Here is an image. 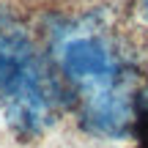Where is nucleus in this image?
Masks as SVG:
<instances>
[{"mask_svg":"<svg viewBox=\"0 0 148 148\" xmlns=\"http://www.w3.org/2000/svg\"><path fill=\"white\" fill-rule=\"evenodd\" d=\"M49 58L82 129L110 140L132 132L137 90L129 58L99 22L88 16L55 19L49 25Z\"/></svg>","mask_w":148,"mask_h":148,"instance_id":"nucleus-1","label":"nucleus"},{"mask_svg":"<svg viewBox=\"0 0 148 148\" xmlns=\"http://www.w3.org/2000/svg\"><path fill=\"white\" fill-rule=\"evenodd\" d=\"M140 8H143L145 14H148V0H140Z\"/></svg>","mask_w":148,"mask_h":148,"instance_id":"nucleus-4","label":"nucleus"},{"mask_svg":"<svg viewBox=\"0 0 148 148\" xmlns=\"http://www.w3.org/2000/svg\"><path fill=\"white\" fill-rule=\"evenodd\" d=\"M132 132L137 134V140L148 148V88L137 90V101H134V126Z\"/></svg>","mask_w":148,"mask_h":148,"instance_id":"nucleus-3","label":"nucleus"},{"mask_svg":"<svg viewBox=\"0 0 148 148\" xmlns=\"http://www.w3.org/2000/svg\"><path fill=\"white\" fill-rule=\"evenodd\" d=\"M0 112L19 137H38L55 121L58 88L30 33L0 14Z\"/></svg>","mask_w":148,"mask_h":148,"instance_id":"nucleus-2","label":"nucleus"}]
</instances>
